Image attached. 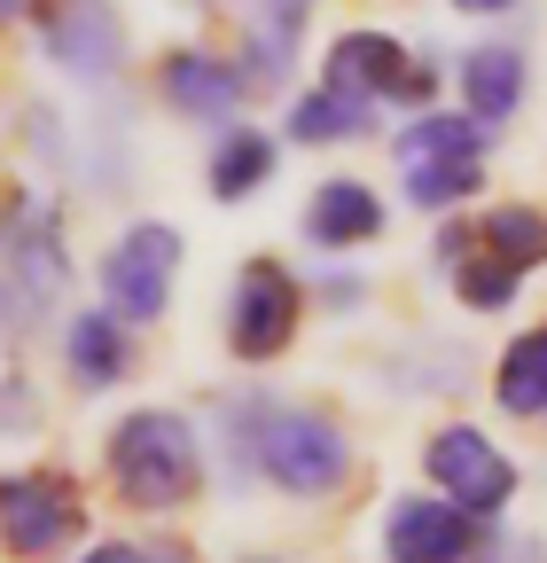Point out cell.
Listing matches in <instances>:
<instances>
[{
    "mask_svg": "<svg viewBox=\"0 0 547 563\" xmlns=\"http://www.w3.org/2000/svg\"><path fill=\"white\" fill-rule=\"evenodd\" d=\"M102 477H110V493L125 509L172 517L203 493V431L180 407H133L102 439Z\"/></svg>",
    "mask_w": 547,
    "mask_h": 563,
    "instance_id": "obj_1",
    "label": "cell"
},
{
    "mask_svg": "<svg viewBox=\"0 0 547 563\" xmlns=\"http://www.w3.org/2000/svg\"><path fill=\"white\" fill-rule=\"evenodd\" d=\"M40 47L71 70V79L102 87V79H118V63H125V24L110 9H40Z\"/></svg>",
    "mask_w": 547,
    "mask_h": 563,
    "instance_id": "obj_12",
    "label": "cell"
},
{
    "mask_svg": "<svg viewBox=\"0 0 547 563\" xmlns=\"http://www.w3.org/2000/svg\"><path fill=\"white\" fill-rule=\"evenodd\" d=\"M454 79H461V110L493 133V125H509V118L524 110L532 63H524V47H509V40H477V47H461Z\"/></svg>",
    "mask_w": 547,
    "mask_h": 563,
    "instance_id": "obj_11",
    "label": "cell"
},
{
    "mask_svg": "<svg viewBox=\"0 0 547 563\" xmlns=\"http://www.w3.org/2000/svg\"><path fill=\"white\" fill-rule=\"evenodd\" d=\"M376 133V102L360 95H336V87H313L290 102V141H305V150H321V141H360Z\"/></svg>",
    "mask_w": 547,
    "mask_h": 563,
    "instance_id": "obj_20",
    "label": "cell"
},
{
    "mask_svg": "<svg viewBox=\"0 0 547 563\" xmlns=\"http://www.w3.org/2000/svg\"><path fill=\"white\" fill-rule=\"evenodd\" d=\"M258 477L298 501H328L353 485V431L328 407H266L258 422Z\"/></svg>",
    "mask_w": 547,
    "mask_h": 563,
    "instance_id": "obj_2",
    "label": "cell"
},
{
    "mask_svg": "<svg viewBox=\"0 0 547 563\" xmlns=\"http://www.w3.org/2000/svg\"><path fill=\"white\" fill-rule=\"evenodd\" d=\"M298 329H305V282L282 258H243L235 298H227V352L266 368L298 344Z\"/></svg>",
    "mask_w": 547,
    "mask_h": 563,
    "instance_id": "obj_7",
    "label": "cell"
},
{
    "mask_svg": "<svg viewBox=\"0 0 547 563\" xmlns=\"http://www.w3.org/2000/svg\"><path fill=\"white\" fill-rule=\"evenodd\" d=\"M63 376H71V391H110L133 376V329L110 313V306H87L63 321Z\"/></svg>",
    "mask_w": 547,
    "mask_h": 563,
    "instance_id": "obj_13",
    "label": "cell"
},
{
    "mask_svg": "<svg viewBox=\"0 0 547 563\" xmlns=\"http://www.w3.org/2000/svg\"><path fill=\"white\" fill-rule=\"evenodd\" d=\"M493 563H547V548H539V540H509Z\"/></svg>",
    "mask_w": 547,
    "mask_h": 563,
    "instance_id": "obj_28",
    "label": "cell"
},
{
    "mask_svg": "<svg viewBox=\"0 0 547 563\" xmlns=\"http://www.w3.org/2000/svg\"><path fill=\"white\" fill-rule=\"evenodd\" d=\"M423 477H431L438 501H454L477 525H493L516 501V462L477 431V422H438L431 446H423Z\"/></svg>",
    "mask_w": 547,
    "mask_h": 563,
    "instance_id": "obj_8",
    "label": "cell"
},
{
    "mask_svg": "<svg viewBox=\"0 0 547 563\" xmlns=\"http://www.w3.org/2000/svg\"><path fill=\"white\" fill-rule=\"evenodd\" d=\"M243 563H282V555H243Z\"/></svg>",
    "mask_w": 547,
    "mask_h": 563,
    "instance_id": "obj_29",
    "label": "cell"
},
{
    "mask_svg": "<svg viewBox=\"0 0 547 563\" xmlns=\"http://www.w3.org/2000/svg\"><path fill=\"white\" fill-rule=\"evenodd\" d=\"M446 274H454L461 306H477V313H501V306H516V274H509V266H493V258L477 251V243H469V251H461Z\"/></svg>",
    "mask_w": 547,
    "mask_h": 563,
    "instance_id": "obj_22",
    "label": "cell"
},
{
    "mask_svg": "<svg viewBox=\"0 0 547 563\" xmlns=\"http://www.w3.org/2000/svg\"><path fill=\"white\" fill-rule=\"evenodd\" d=\"M376 548H383V563H477L485 555V525L461 517L454 501H438V493H399L376 525Z\"/></svg>",
    "mask_w": 547,
    "mask_h": 563,
    "instance_id": "obj_9",
    "label": "cell"
},
{
    "mask_svg": "<svg viewBox=\"0 0 547 563\" xmlns=\"http://www.w3.org/2000/svg\"><path fill=\"white\" fill-rule=\"evenodd\" d=\"M142 563H196V548H188L180 532H149V540H142Z\"/></svg>",
    "mask_w": 547,
    "mask_h": 563,
    "instance_id": "obj_25",
    "label": "cell"
},
{
    "mask_svg": "<svg viewBox=\"0 0 547 563\" xmlns=\"http://www.w3.org/2000/svg\"><path fill=\"white\" fill-rule=\"evenodd\" d=\"M172 282H180V228H172V220H133V228L102 251V306H110L125 329L165 321Z\"/></svg>",
    "mask_w": 547,
    "mask_h": 563,
    "instance_id": "obj_5",
    "label": "cell"
},
{
    "mask_svg": "<svg viewBox=\"0 0 547 563\" xmlns=\"http://www.w3.org/2000/svg\"><path fill=\"white\" fill-rule=\"evenodd\" d=\"M477 251L493 266H509L516 282L547 266V211L539 203H493L485 220H477Z\"/></svg>",
    "mask_w": 547,
    "mask_h": 563,
    "instance_id": "obj_18",
    "label": "cell"
},
{
    "mask_svg": "<svg viewBox=\"0 0 547 563\" xmlns=\"http://www.w3.org/2000/svg\"><path fill=\"white\" fill-rule=\"evenodd\" d=\"M16 329H32V306L16 298V282H9V274H0V344H9Z\"/></svg>",
    "mask_w": 547,
    "mask_h": 563,
    "instance_id": "obj_24",
    "label": "cell"
},
{
    "mask_svg": "<svg viewBox=\"0 0 547 563\" xmlns=\"http://www.w3.org/2000/svg\"><path fill=\"white\" fill-rule=\"evenodd\" d=\"M32 422H40L32 384H24V376H0V439H9V431H32Z\"/></svg>",
    "mask_w": 547,
    "mask_h": 563,
    "instance_id": "obj_23",
    "label": "cell"
},
{
    "mask_svg": "<svg viewBox=\"0 0 547 563\" xmlns=\"http://www.w3.org/2000/svg\"><path fill=\"white\" fill-rule=\"evenodd\" d=\"M321 298H328V306H360L368 290H360V274H328V282H321Z\"/></svg>",
    "mask_w": 547,
    "mask_h": 563,
    "instance_id": "obj_27",
    "label": "cell"
},
{
    "mask_svg": "<svg viewBox=\"0 0 547 563\" xmlns=\"http://www.w3.org/2000/svg\"><path fill=\"white\" fill-rule=\"evenodd\" d=\"M203 180H212L220 203L258 196V188L274 180V133H258V125H227V133L212 141V165H203Z\"/></svg>",
    "mask_w": 547,
    "mask_h": 563,
    "instance_id": "obj_19",
    "label": "cell"
},
{
    "mask_svg": "<svg viewBox=\"0 0 547 563\" xmlns=\"http://www.w3.org/2000/svg\"><path fill=\"white\" fill-rule=\"evenodd\" d=\"M321 87L336 95H360V102H406V110H431L438 102V63H423L415 47H406L399 32H336L328 40V63H321Z\"/></svg>",
    "mask_w": 547,
    "mask_h": 563,
    "instance_id": "obj_4",
    "label": "cell"
},
{
    "mask_svg": "<svg viewBox=\"0 0 547 563\" xmlns=\"http://www.w3.org/2000/svg\"><path fill=\"white\" fill-rule=\"evenodd\" d=\"M0 274L16 282V298L40 313L63 298L71 282V243H63V211L40 188H9L0 196Z\"/></svg>",
    "mask_w": 547,
    "mask_h": 563,
    "instance_id": "obj_6",
    "label": "cell"
},
{
    "mask_svg": "<svg viewBox=\"0 0 547 563\" xmlns=\"http://www.w3.org/2000/svg\"><path fill=\"white\" fill-rule=\"evenodd\" d=\"M493 407L516 422H547V321L516 329L493 361Z\"/></svg>",
    "mask_w": 547,
    "mask_h": 563,
    "instance_id": "obj_17",
    "label": "cell"
},
{
    "mask_svg": "<svg viewBox=\"0 0 547 563\" xmlns=\"http://www.w3.org/2000/svg\"><path fill=\"white\" fill-rule=\"evenodd\" d=\"M383 235V196L368 180H321L305 203V243L321 251H360Z\"/></svg>",
    "mask_w": 547,
    "mask_h": 563,
    "instance_id": "obj_14",
    "label": "cell"
},
{
    "mask_svg": "<svg viewBox=\"0 0 547 563\" xmlns=\"http://www.w3.org/2000/svg\"><path fill=\"white\" fill-rule=\"evenodd\" d=\"M157 95L180 110V118H196V125H235V110L250 102V79L235 70V55H212V47H172L165 63H157Z\"/></svg>",
    "mask_w": 547,
    "mask_h": 563,
    "instance_id": "obj_10",
    "label": "cell"
},
{
    "mask_svg": "<svg viewBox=\"0 0 547 563\" xmlns=\"http://www.w3.org/2000/svg\"><path fill=\"white\" fill-rule=\"evenodd\" d=\"M87 532V493L71 470H0V548L16 563H47Z\"/></svg>",
    "mask_w": 547,
    "mask_h": 563,
    "instance_id": "obj_3",
    "label": "cell"
},
{
    "mask_svg": "<svg viewBox=\"0 0 547 563\" xmlns=\"http://www.w3.org/2000/svg\"><path fill=\"white\" fill-rule=\"evenodd\" d=\"M399 188L415 211H454L461 196L485 188V165H415V173H399Z\"/></svg>",
    "mask_w": 547,
    "mask_h": 563,
    "instance_id": "obj_21",
    "label": "cell"
},
{
    "mask_svg": "<svg viewBox=\"0 0 547 563\" xmlns=\"http://www.w3.org/2000/svg\"><path fill=\"white\" fill-rule=\"evenodd\" d=\"M79 563H142V540H94Z\"/></svg>",
    "mask_w": 547,
    "mask_h": 563,
    "instance_id": "obj_26",
    "label": "cell"
},
{
    "mask_svg": "<svg viewBox=\"0 0 547 563\" xmlns=\"http://www.w3.org/2000/svg\"><path fill=\"white\" fill-rule=\"evenodd\" d=\"M313 9L305 0H282V9H250L243 16V47H235V70L250 87H282L290 63H298V40H305Z\"/></svg>",
    "mask_w": 547,
    "mask_h": 563,
    "instance_id": "obj_16",
    "label": "cell"
},
{
    "mask_svg": "<svg viewBox=\"0 0 547 563\" xmlns=\"http://www.w3.org/2000/svg\"><path fill=\"white\" fill-rule=\"evenodd\" d=\"M485 150H493V133L469 110H423V118H406L399 141H391L399 173H415V165H485Z\"/></svg>",
    "mask_w": 547,
    "mask_h": 563,
    "instance_id": "obj_15",
    "label": "cell"
}]
</instances>
